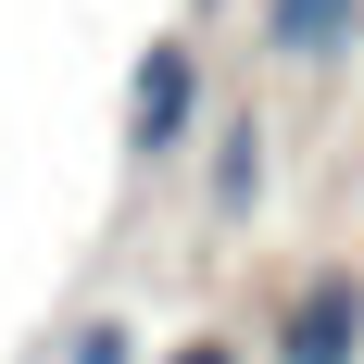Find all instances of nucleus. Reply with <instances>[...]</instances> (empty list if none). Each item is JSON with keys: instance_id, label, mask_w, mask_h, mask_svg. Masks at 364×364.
<instances>
[{"instance_id": "1", "label": "nucleus", "mask_w": 364, "mask_h": 364, "mask_svg": "<svg viewBox=\"0 0 364 364\" xmlns=\"http://www.w3.org/2000/svg\"><path fill=\"white\" fill-rule=\"evenodd\" d=\"M201 139V38H151L126 75V164H176Z\"/></svg>"}, {"instance_id": "2", "label": "nucleus", "mask_w": 364, "mask_h": 364, "mask_svg": "<svg viewBox=\"0 0 364 364\" xmlns=\"http://www.w3.org/2000/svg\"><path fill=\"white\" fill-rule=\"evenodd\" d=\"M277 364H364V277L327 264V277H301L289 314H277Z\"/></svg>"}, {"instance_id": "3", "label": "nucleus", "mask_w": 364, "mask_h": 364, "mask_svg": "<svg viewBox=\"0 0 364 364\" xmlns=\"http://www.w3.org/2000/svg\"><path fill=\"white\" fill-rule=\"evenodd\" d=\"M264 63H301V75H327L339 50L364 38V0H264Z\"/></svg>"}, {"instance_id": "4", "label": "nucleus", "mask_w": 364, "mask_h": 364, "mask_svg": "<svg viewBox=\"0 0 364 364\" xmlns=\"http://www.w3.org/2000/svg\"><path fill=\"white\" fill-rule=\"evenodd\" d=\"M264 201V113H226L214 126V226H239Z\"/></svg>"}, {"instance_id": "5", "label": "nucleus", "mask_w": 364, "mask_h": 364, "mask_svg": "<svg viewBox=\"0 0 364 364\" xmlns=\"http://www.w3.org/2000/svg\"><path fill=\"white\" fill-rule=\"evenodd\" d=\"M63 364H139V327H126V314H88V327L63 339Z\"/></svg>"}, {"instance_id": "6", "label": "nucleus", "mask_w": 364, "mask_h": 364, "mask_svg": "<svg viewBox=\"0 0 364 364\" xmlns=\"http://www.w3.org/2000/svg\"><path fill=\"white\" fill-rule=\"evenodd\" d=\"M164 364H239V339H176Z\"/></svg>"}, {"instance_id": "7", "label": "nucleus", "mask_w": 364, "mask_h": 364, "mask_svg": "<svg viewBox=\"0 0 364 364\" xmlns=\"http://www.w3.org/2000/svg\"><path fill=\"white\" fill-rule=\"evenodd\" d=\"M201 13H214V0H201Z\"/></svg>"}]
</instances>
